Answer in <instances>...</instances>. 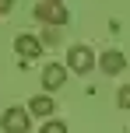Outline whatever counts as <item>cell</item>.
I'll return each instance as SVG.
<instances>
[{
	"label": "cell",
	"instance_id": "6",
	"mask_svg": "<svg viewBox=\"0 0 130 133\" xmlns=\"http://www.w3.org/2000/svg\"><path fill=\"white\" fill-rule=\"evenodd\" d=\"M98 66H102L106 74H120V70L127 66V56L120 53V49H106V53L98 56Z\"/></svg>",
	"mask_w": 130,
	"mask_h": 133
},
{
	"label": "cell",
	"instance_id": "5",
	"mask_svg": "<svg viewBox=\"0 0 130 133\" xmlns=\"http://www.w3.org/2000/svg\"><path fill=\"white\" fill-rule=\"evenodd\" d=\"M14 49H18L21 60H32V56H42V39H35V35H18L14 39Z\"/></svg>",
	"mask_w": 130,
	"mask_h": 133
},
{
	"label": "cell",
	"instance_id": "11",
	"mask_svg": "<svg viewBox=\"0 0 130 133\" xmlns=\"http://www.w3.org/2000/svg\"><path fill=\"white\" fill-rule=\"evenodd\" d=\"M53 4H60V0H53Z\"/></svg>",
	"mask_w": 130,
	"mask_h": 133
},
{
	"label": "cell",
	"instance_id": "7",
	"mask_svg": "<svg viewBox=\"0 0 130 133\" xmlns=\"http://www.w3.org/2000/svg\"><path fill=\"white\" fill-rule=\"evenodd\" d=\"M53 98H49V95H35L32 102H28V112L32 116H39V119H46V116H53Z\"/></svg>",
	"mask_w": 130,
	"mask_h": 133
},
{
	"label": "cell",
	"instance_id": "8",
	"mask_svg": "<svg viewBox=\"0 0 130 133\" xmlns=\"http://www.w3.org/2000/svg\"><path fill=\"white\" fill-rule=\"evenodd\" d=\"M39 133H67V123H60V119H49V123H42V130Z\"/></svg>",
	"mask_w": 130,
	"mask_h": 133
},
{
	"label": "cell",
	"instance_id": "9",
	"mask_svg": "<svg viewBox=\"0 0 130 133\" xmlns=\"http://www.w3.org/2000/svg\"><path fill=\"white\" fill-rule=\"evenodd\" d=\"M116 105H120V109H130V84H123V88L116 91Z\"/></svg>",
	"mask_w": 130,
	"mask_h": 133
},
{
	"label": "cell",
	"instance_id": "1",
	"mask_svg": "<svg viewBox=\"0 0 130 133\" xmlns=\"http://www.w3.org/2000/svg\"><path fill=\"white\" fill-rule=\"evenodd\" d=\"M0 130H4V133H28V109H21V105L4 109V116H0Z\"/></svg>",
	"mask_w": 130,
	"mask_h": 133
},
{
	"label": "cell",
	"instance_id": "3",
	"mask_svg": "<svg viewBox=\"0 0 130 133\" xmlns=\"http://www.w3.org/2000/svg\"><path fill=\"white\" fill-rule=\"evenodd\" d=\"M67 66L74 74H88L91 66H95V53H91L88 46H70V53H67Z\"/></svg>",
	"mask_w": 130,
	"mask_h": 133
},
{
	"label": "cell",
	"instance_id": "4",
	"mask_svg": "<svg viewBox=\"0 0 130 133\" xmlns=\"http://www.w3.org/2000/svg\"><path fill=\"white\" fill-rule=\"evenodd\" d=\"M63 81H67V66L63 63H46L42 66V88H46V91L63 88Z\"/></svg>",
	"mask_w": 130,
	"mask_h": 133
},
{
	"label": "cell",
	"instance_id": "10",
	"mask_svg": "<svg viewBox=\"0 0 130 133\" xmlns=\"http://www.w3.org/2000/svg\"><path fill=\"white\" fill-rule=\"evenodd\" d=\"M7 11H14V0H0V14H7Z\"/></svg>",
	"mask_w": 130,
	"mask_h": 133
},
{
	"label": "cell",
	"instance_id": "2",
	"mask_svg": "<svg viewBox=\"0 0 130 133\" xmlns=\"http://www.w3.org/2000/svg\"><path fill=\"white\" fill-rule=\"evenodd\" d=\"M35 21H46V25H67L70 14L63 4H53V0H42L39 7H35Z\"/></svg>",
	"mask_w": 130,
	"mask_h": 133
}]
</instances>
